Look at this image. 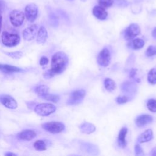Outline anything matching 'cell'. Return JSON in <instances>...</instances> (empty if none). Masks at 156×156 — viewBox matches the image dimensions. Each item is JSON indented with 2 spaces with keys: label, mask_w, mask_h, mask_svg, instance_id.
Listing matches in <instances>:
<instances>
[{
  "label": "cell",
  "mask_w": 156,
  "mask_h": 156,
  "mask_svg": "<svg viewBox=\"0 0 156 156\" xmlns=\"http://www.w3.org/2000/svg\"><path fill=\"white\" fill-rule=\"evenodd\" d=\"M68 64V57L63 52L55 53L51 60V68L43 74L46 79H49L57 74L62 73L66 68Z\"/></svg>",
  "instance_id": "cell-1"
},
{
  "label": "cell",
  "mask_w": 156,
  "mask_h": 156,
  "mask_svg": "<svg viewBox=\"0 0 156 156\" xmlns=\"http://www.w3.org/2000/svg\"><path fill=\"white\" fill-rule=\"evenodd\" d=\"M56 110V107L51 103H41L37 104L35 108V112L41 116H47Z\"/></svg>",
  "instance_id": "cell-2"
},
{
  "label": "cell",
  "mask_w": 156,
  "mask_h": 156,
  "mask_svg": "<svg viewBox=\"0 0 156 156\" xmlns=\"http://www.w3.org/2000/svg\"><path fill=\"white\" fill-rule=\"evenodd\" d=\"M1 41L5 46L13 47L18 44L20 41V37L17 34L3 32L1 35Z\"/></svg>",
  "instance_id": "cell-3"
},
{
  "label": "cell",
  "mask_w": 156,
  "mask_h": 156,
  "mask_svg": "<svg viewBox=\"0 0 156 156\" xmlns=\"http://www.w3.org/2000/svg\"><path fill=\"white\" fill-rule=\"evenodd\" d=\"M42 128L51 133H58L65 129V125L58 121H51L42 124Z\"/></svg>",
  "instance_id": "cell-4"
},
{
  "label": "cell",
  "mask_w": 156,
  "mask_h": 156,
  "mask_svg": "<svg viewBox=\"0 0 156 156\" xmlns=\"http://www.w3.org/2000/svg\"><path fill=\"white\" fill-rule=\"evenodd\" d=\"M85 94L86 92L83 89L74 91L71 93V95L67 101V104L71 105L79 104L83 101Z\"/></svg>",
  "instance_id": "cell-5"
},
{
  "label": "cell",
  "mask_w": 156,
  "mask_h": 156,
  "mask_svg": "<svg viewBox=\"0 0 156 156\" xmlns=\"http://www.w3.org/2000/svg\"><path fill=\"white\" fill-rule=\"evenodd\" d=\"M9 17L12 24L15 27H19L23 23L25 15L20 10H13L10 12Z\"/></svg>",
  "instance_id": "cell-6"
},
{
  "label": "cell",
  "mask_w": 156,
  "mask_h": 156,
  "mask_svg": "<svg viewBox=\"0 0 156 156\" xmlns=\"http://www.w3.org/2000/svg\"><path fill=\"white\" fill-rule=\"evenodd\" d=\"M140 32V27L137 24H130L124 30V38L127 40H130L139 35Z\"/></svg>",
  "instance_id": "cell-7"
},
{
  "label": "cell",
  "mask_w": 156,
  "mask_h": 156,
  "mask_svg": "<svg viewBox=\"0 0 156 156\" xmlns=\"http://www.w3.org/2000/svg\"><path fill=\"white\" fill-rule=\"evenodd\" d=\"M111 60V54L110 51L107 48H104L98 54L97 61L99 65L105 67L107 66Z\"/></svg>",
  "instance_id": "cell-8"
},
{
  "label": "cell",
  "mask_w": 156,
  "mask_h": 156,
  "mask_svg": "<svg viewBox=\"0 0 156 156\" xmlns=\"http://www.w3.org/2000/svg\"><path fill=\"white\" fill-rule=\"evenodd\" d=\"M25 16L30 22H34L38 16V7L34 3L27 4L25 7Z\"/></svg>",
  "instance_id": "cell-9"
},
{
  "label": "cell",
  "mask_w": 156,
  "mask_h": 156,
  "mask_svg": "<svg viewBox=\"0 0 156 156\" xmlns=\"http://www.w3.org/2000/svg\"><path fill=\"white\" fill-rule=\"evenodd\" d=\"M0 102L5 107L10 109H15L18 106L16 100L9 94H1Z\"/></svg>",
  "instance_id": "cell-10"
},
{
  "label": "cell",
  "mask_w": 156,
  "mask_h": 156,
  "mask_svg": "<svg viewBox=\"0 0 156 156\" xmlns=\"http://www.w3.org/2000/svg\"><path fill=\"white\" fill-rule=\"evenodd\" d=\"M38 32V26L37 24H33L23 31V36L24 40L27 41H30L33 40L36 36Z\"/></svg>",
  "instance_id": "cell-11"
},
{
  "label": "cell",
  "mask_w": 156,
  "mask_h": 156,
  "mask_svg": "<svg viewBox=\"0 0 156 156\" xmlns=\"http://www.w3.org/2000/svg\"><path fill=\"white\" fill-rule=\"evenodd\" d=\"M121 91L123 93L129 94H134L137 91V86L135 82L131 81H126L122 83Z\"/></svg>",
  "instance_id": "cell-12"
},
{
  "label": "cell",
  "mask_w": 156,
  "mask_h": 156,
  "mask_svg": "<svg viewBox=\"0 0 156 156\" xmlns=\"http://www.w3.org/2000/svg\"><path fill=\"white\" fill-rule=\"evenodd\" d=\"M93 15L99 20H104L107 18L108 13L105 9L100 5H97L93 9Z\"/></svg>",
  "instance_id": "cell-13"
},
{
  "label": "cell",
  "mask_w": 156,
  "mask_h": 156,
  "mask_svg": "<svg viewBox=\"0 0 156 156\" xmlns=\"http://www.w3.org/2000/svg\"><path fill=\"white\" fill-rule=\"evenodd\" d=\"M153 121V117L150 115H141L138 116L135 120V123L138 127H143L150 124Z\"/></svg>",
  "instance_id": "cell-14"
},
{
  "label": "cell",
  "mask_w": 156,
  "mask_h": 156,
  "mask_svg": "<svg viewBox=\"0 0 156 156\" xmlns=\"http://www.w3.org/2000/svg\"><path fill=\"white\" fill-rule=\"evenodd\" d=\"M80 146L82 147V149L92 155H97L99 154V149L98 147L90 143H87V142H82L80 144Z\"/></svg>",
  "instance_id": "cell-15"
},
{
  "label": "cell",
  "mask_w": 156,
  "mask_h": 156,
  "mask_svg": "<svg viewBox=\"0 0 156 156\" xmlns=\"http://www.w3.org/2000/svg\"><path fill=\"white\" fill-rule=\"evenodd\" d=\"M127 133V128L126 127H123L119 130L118 136V144L119 147L121 148H124L127 146L126 141V135Z\"/></svg>",
  "instance_id": "cell-16"
},
{
  "label": "cell",
  "mask_w": 156,
  "mask_h": 156,
  "mask_svg": "<svg viewBox=\"0 0 156 156\" xmlns=\"http://www.w3.org/2000/svg\"><path fill=\"white\" fill-rule=\"evenodd\" d=\"M37 135L36 132L32 130H25L18 133V136L20 140L30 141L34 139Z\"/></svg>",
  "instance_id": "cell-17"
},
{
  "label": "cell",
  "mask_w": 156,
  "mask_h": 156,
  "mask_svg": "<svg viewBox=\"0 0 156 156\" xmlns=\"http://www.w3.org/2000/svg\"><path fill=\"white\" fill-rule=\"evenodd\" d=\"M153 138V132L151 129H147L142 133L138 138V141L140 143H145L149 141Z\"/></svg>",
  "instance_id": "cell-18"
},
{
  "label": "cell",
  "mask_w": 156,
  "mask_h": 156,
  "mask_svg": "<svg viewBox=\"0 0 156 156\" xmlns=\"http://www.w3.org/2000/svg\"><path fill=\"white\" fill-rule=\"evenodd\" d=\"M79 129L82 133L90 134L96 130V127L91 123L85 122L79 126Z\"/></svg>",
  "instance_id": "cell-19"
},
{
  "label": "cell",
  "mask_w": 156,
  "mask_h": 156,
  "mask_svg": "<svg viewBox=\"0 0 156 156\" xmlns=\"http://www.w3.org/2000/svg\"><path fill=\"white\" fill-rule=\"evenodd\" d=\"M48 38V32L46 28L43 26H41L38 31L37 42L38 44H43L46 42Z\"/></svg>",
  "instance_id": "cell-20"
},
{
  "label": "cell",
  "mask_w": 156,
  "mask_h": 156,
  "mask_svg": "<svg viewBox=\"0 0 156 156\" xmlns=\"http://www.w3.org/2000/svg\"><path fill=\"white\" fill-rule=\"evenodd\" d=\"M0 71L4 73H12L20 72L21 71V68L15 66L0 63Z\"/></svg>",
  "instance_id": "cell-21"
},
{
  "label": "cell",
  "mask_w": 156,
  "mask_h": 156,
  "mask_svg": "<svg viewBox=\"0 0 156 156\" xmlns=\"http://www.w3.org/2000/svg\"><path fill=\"white\" fill-rule=\"evenodd\" d=\"M129 46L135 50L140 49L142 48L144 45V41L141 38L133 39L130 43H129Z\"/></svg>",
  "instance_id": "cell-22"
},
{
  "label": "cell",
  "mask_w": 156,
  "mask_h": 156,
  "mask_svg": "<svg viewBox=\"0 0 156 156\" xmlns=\"http://www.w3.org/2000/svg\"><path fill=\"white\" fill-rule=\"evenodd\" d=\"M49 88L47 85H40L35 88L34 91L38 94V96H40L42 98V97H43L45 94H46L47 93H49Z\"/></svg>",
  "instance_id": "cell-23"
},
{
  "label": "cell",
  "mask_w": 156,
  "mask_h": 156,
  "mask_svg": "<svg viewBox=\"0 0 156 156\" xmlns=\"http://www.w3.org/2000/svg\"><path fill=\"white\" fill-rule=\"evenodd\" d=\"M104 87L108 91H113L116 88V83L113 80L110 78H106L104 80Z\"/></svg>",
  "instance_id": "cell-24"
},
{
  "label": "cell",
  "mask_w": 156,
  "mask_h": 156,
  "mask_svg": "<svg viewBox=\"0 0 156 156\" xmlns=\"http://www.w3.org/2000/svg\"><path fill=\"white\" fill-rule=\"evenodd\" d=\"M147 81L152 85L156 83V68H153L149 71L147 74Z\"/></svg>",
  "instance_id": "cell-25"
},
{
  "label": "cell",
  "mask_w": 156,
  "mask_h": 156,
  "mask_svg": "<svg viewBox=\"0 0 156 156\" xmlns=\"http://www.w3.org/2000/svg\"><path fill=\"white\" fill-rule=\"evenodd\" d=\"M42 99H44L45 100L57 103V102H58V101L60 99V97L58 95L50 94V93H48L46 94H45L43 97H42Z\"/></svg>",
  "instance_id": "cell-26"
},
{
  "label": "cell",
  "mask_w": 156,
  "mask_h": 156,
  "mask_svg": "<svg viewBox=\"0 0 156 156\" xmlns=\"http://www.w3.org/2000/svg\"><path fill=\"white\" fill-rule=\"evenodd\" d=\"M34 147L38 151H44L46 149V144L43 140H37L34 144Z\"/></svg>",
  "instance_id": "cell-27"
},
{
  "label": "cell",
  "mask_w": 156,
  "mask_h": 156,
  "mask_svg": "<svg viewBox=\"0 0 156 156\" xmlns=\"http://www.w3.org/2000/svg\"><path fill=\"white\" fill-rule=\"evenodd\" d=\"M147 107L151 112H156V99H149L147 102Z\"/></svg>",
  "instance_id": "cell-28"
},
{
  "label": "cell",
  "mask_w": 156,
  "mask_h": 156,
  "mask_svg": "<svg viewBox=\"0 0 156 156\" xmlns=\"http://www.w3.org/2000/svg\"><path fill=\"white\" fill-rule=\"evenodd\" d=\"M113 3V0H98L99 5L104 9L111 7Z\"/></svg>",
  "instance_id": "cell-29"
},
{
  "label": "cell",
  "mask_w": 156,
  "mask_h": 156,
  "mask_svg": "<svg viewBox=\"0 0 156 156\" xmlns=\"http://www.w3.org/2000/svg\"><path fill=\"white\" fill-rule=\"evenodd\" d=\"M146 55L147 57H152L156 55V46H149L146 51Z\"/></svg>",
  "instance_id": "cell-30"
},
{
  "label": "cell",
  "mask_w": 156,
  "mask_h": 156,
  "mask_svg": "<svg viewBox=\"0 0 156 156\" xmlns=\"http://www.w3.org/2000/svg\"><path fill=\"white\" fill-rule=\"evenodd\" d=\"M50 23L53 26H57L58 24V21L57 16L54 13H50L49 15Z\"/></svg>",
  "instance_id": "cell-31"
},
{
  "label": "cell",
  "mask_w": 156,
  "mask_h": 156,
  "mask_svg": "<svg viewBox=\"0 0 156 156\" xmlns=\"http://www.w3.org/2000/svg\"><path fill=\"white\" fill-rule=\"evenodd\" d=\"M5 54L9 55V57L13 58L18 59L20 58L23 55V52L21 51H15V52H5Z\"/></svg>",
  "instance_id": "cell-32"
},
{
  "label": "cell",
  "mask_w": 156,
  "mask_h": 156,
  "mask_svg": "<svg viewBox=\"0 0 156 156\" xmlns=\"http://www.w3.org/2000/svg\"><path fill=\"white\" fill-rule=\"evenodd\" d=\"M115 4L120 7H126L129 5V2L127 0H113Z\"/></svg>",
  "instance_id": "cell-33"
},
{
  "label": "cell",
  "mask_w": 156,
  "mask_h": 156,
  "mask_svg": "<svg viewBox=\"0 0 156 156\" xmlns=\"http://www.w3.org/2000/svg\"><path fill=\"white\" fill-rule=\"evenodd\" d=\"M128 101H129V98L126 96H119L116 99V101L117 102L118 104H125Z\"/></svg>",
  "instance_id": "cell-34"
},
{
  "label": "cell",
  "mask_w": 156,
  "mask_h": 156,
  "mask_svg": "<svg viewBox=\"0 0 156 156\" xmlns=\"http://www.w3.org/2000/svg\"><path fill=\"white\" fill-rule=\"evenodd\" d=\"M135 155H140L143 154V149L139 144H136L135 145Z\"/></svg>",
  "instance_id": "cell-35"
},
{
  "label": "cell",
  "mask_w": 156,
  "mask_h": 156,
  "mask_svg": "<svg viewBox=\"0 0 156 156\" xmlns=\"http://www.w3.org/2000/svg\"><path fill=\"white\" fill-rule=\"evenodd\" d=\"M49 62V59L45 57V56H43L41 57L40 60V65L41 66H44L46 65Z\"/></svg>",
  "instance_id": "cell-36"
},
{
  "label": "cell",
  "mask_w": 156,
  "mask_h": 156,
  "mask_svg": "<svg viewBox=\"0 0 156 156\" xmlns=\"http://www.w3.org/2000/svg\"><path fill=\"white\" fill-rule=\"evenodd\" d=\"M136 71H137V69L136 68H132L130 71V73H129V76L130 78L132 79H133L135 77L136 75Z\"/></svg>",
  "instance_id": "cell-37"
},
{
  "label": "cell",
  "mask_w": 156,
  "mask_h": 156,
  "mask_svg": "<svg viewBox=\"0 0 156 156\" xmlns=\"http://www.w3.org/2000/svg\"><path fill=\"white\" fill-rule=\"evenodd\" d=\"M152 36L156 39V27H155L152 32Z\"/></svg>",
  "instance_id": "cell-38"
},
{
  "label": "cell",
  "mask_w": 156,
  "mask_h": 156,
  "mask_svg": "<svg viewBox=\"0 0 156 156\" xmlns=\"http://www.w3.org/2000/svg\"><path fill=\"white\" fill-rule=\"evenodd\" d=\"M5 155L7 156H15V155H16V154H14V153H12V152H7L6 154H5Z\"/></svg>",
  "instance_id": "cell-39"
},
{
  "label": "cell",
  "mask_w": 156,
  "mask_h": 156,
  "mask_svg": "<svg viewBox=\"0 0 156 156\" xmlns=\"http://www.w3.org/2000/svg\"><path fill=\"white\" fill-rule=\"evenodd\" d=\"M2 15L0 13V32H1V26H2Z\"/></svg>",
  "instance_id": "cell-40"
},
{
  "label": "cell",
  "mask_w": 156,
  "mask_h": 156,
  "mask_svg": "<svg viewBox=\"0 0 156 156\" xmlns=\"http://www.w3.org/2000/svg\"><path fill=\"white\" fill-rule=\"evenodd\" d=\"M151 155H156V149H154L152 150V153H151Z\"/></svg>",
  "instance_id": "cell-41"
},
{
  "label": "cell",
  "mask_w": 156,
  "mask_h": 156,
  "mask_svg": "<svg viewBox=\"0 0 156 156\" xmlns=\"http://www.w3.org/2000/svg\"><path fill=\"white\" fill-rule=\"evenodd\" d=\"M68 1H73V0H68Z\"/></svg>",
  "instance_id": "cell-42"
}]
</instances>
